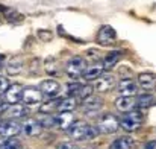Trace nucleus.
<instances>
[{
	"label": "nucleus",
	"mask_w": 156,
	"mask_h": 149,
	"mask_svg": "<svg viewBox=\"0 0 156 149\" xmlns=\"http://www.w3.org/2000/svg\"><path fill=\"white\" fill-rule=\"evenodd\" d=\"M144 149H156V142H147L146 145H144Z\"/></svg>",
	"instance_id": "obj_34"
},
{
	"label": "nucleus",
	"mask_w": 156,
	"mask_h": 149,
	"mask_svg": "<svg viewBox=\"0 0 156 149\" xmlns=\"http://www.w3.org/2000/svg\"><path fill=\"white\" fill-rule=\"evenodd\" d=\"M120 58H121V52H120V50H112L111 53H108L103 61L105 70H111V69L120 61Z\"/></svg>",
	"instance_id": "obj_21"
},
{
	"label": "nucleus",
	"mask_w": 156,
	"mask_h": 149,
	"mask_svg": "<svg viewBox=\"0 0 156 149\" xmlns=\"http://www.w3.org/2000/svg\"><path fill=\"white\" fill-rule=\"evenodd\" d=\"M0 59H3V56H0Z\"/></svg>",
	"instance_id": "obj_37"
},
{
	"label": "nucleus",
	"mask_w": 156,
	"mask_h": 149,
	"mask_svg": "<svg viewBox=\"0 0 156 149\" xmlns=\"http://www.w3.org/2000/svg\"><path fill=\"white\" fill-rule=\"evenodd\" d=\"M21 132V123L18 120H8L0 125V136L5 139L15 137Z\"/></svg>",
	"instance_id": "obj_7"
},
{
	"label": "nucleus",
	"mask_w": 156,
	"mask_h": 149,
	"mask_svg": "<svg viewBox=\"0 0 156 149\" xmlns=\"http://www.w3.org/2000/svg\"><path fill=\"white\" fill-rule=\"evenodd\" d=\"M117 84H115V78L112 76V75H100L97 79H96V90L99 91V93H108V91H111L114 87H115Z\"/></svg>",
	"instance_id": "obj_10"
},
{
	"label": "nucleus",
	"mask_w": 156,
	"mask_h": 149,
	"mask_svg": "<svg viewBox=\"0 0 156 149\" xmlns=\"http://www.w3.org/2000/svg\"><path fill=\"white\" fill-rule=\"evenodd\" d=\"M8 87H9L8 79H6V78H0V95H2V93H5V91L8 90Z\"/></svg>",
	"instance_id": "obj_30"
},
{
	"label": "nucleus",
	"mask_w": 156,
	"mask_h": 149,
	"mask_svg": "<svg viewBox=\"0 0 156 149\" xmlns=\"http://www.w3.org/2000/svg\"><path fill=\"white\" fill-rule=\"evenodd\" d=\"M67 132H68V136H70L73 140L80 142V140H88V139L96 137L97 132H99V129L96 131V128H93L90 123H87V122H83V120H74V122L68 126Z\"/></svg>",
	"instance_id": "obj_1"
},
{
	"label": "nucleus",
	"mask_w": 156,
	"mask_h": 149,
	"mask_svg": "<svg viewBox=\"0 0 156 149\" xmlns=\"http://www.w3.org/2000/svg\"><path fill=\"white\" fill-rule=\"evenodd\" d=\"M56 149H76V148H74V145L70 143V142H62V143L58 145V148Z\"/></svg>",
	"instance_id": "obj_31"
},
{
	"label": "nucleus",
	"mask_w": 156,
	"mask_h": 149,
	"mask_svg": "<svg viewBox=\"0 0 156 149\" xmlns=\"http://www.w3.org/2000/svg\"><path fill=\"white\" fill-rule=\"evenodd\" d=\"M91 95H93V87L91 85H80L79 90H77V93H76V96L80 98V99H87Z\"/></svg>",
	"instance_id": "obj_26"
},
{
	"label": "nucleus",
	"mask_w": 156,
	"mask_h": 149,
	"mask_svg": "<svg viewBox=\"0 0 156 149\" xmlns=\"http://www.w3.org/2000/svg\"><path fill=\"white\" fill-rule=\"evenodd\" d=\"M76 106H77V100L74 96H68V98H65V99L59 100V105H58V111L59 113H71V111H74L76 110Z\"/></svg>",
	"instance_id": "obj_18"
},
{
	"label": "nucleus",
	"mask_w": 156,
	"mask_h": 149,
	"mask_svg": "<svg viewBox=\"0 0 156 149\" xmlns=\"http://www.w3.org/2000/svg\"><path fill=\"white\" fill-rule=\"evenodd\" d=\"M46 72L50 73V75H58V73H59L58 61H56L53 56H49V58L46 59Z\"/></svg>",
	"instance_id": "obj_23"
},
{
	"label": "nucleus",
	"mask_w": 156,
	"mask_h": 149,
	"mask_svg": "<svg viewBox=\"0 0 156 149\" xmlns=\"http://www.w3.org/2000/svg\"><path fill=\"white\" fill-rule=\"evenodd\" d=\"M87 69V59L82 58V56H73L67 64H65V73L70 76V78H79L83 75Z\"/></svg>",
	"instance_id": "obj_4"
},
{
	"label": "nucleus",
	"mask_w": 156,
	"mask_h": 149,
	"mask_svg": "<svg viewBox=\"0 0 156 149\" xmlns=\"http://www.w3.org/2000/svg\"><path fill=\"white\" fill-rule=\"evenodd\" d=\"M115 40H117V32H115V29H114L112 26L105 24V26H102V28L99 29V32H97V43H99V44L109 46V44H112Z\"/></svg>",
	"instance_id": "obj_6"
},
{
	"label": "nucleus",
	"mask_w": 156,
	"mask_h": 149,
	"mask_svg": "<svg viewBox=\"0 0 156 149\" xmlns=\"http://www.w3.org/2000/svg\"><path fill=\"white\" fill-rule=\"evenodd\" d=\"M109 149H123V148H121L120 142H118V140H115V142H112V145L109 146Z\"/></svg>",
	"instance_id": "obj_35"
},
{
	"label": "nucleus",
	"mask_w": 156,
	"mask_h": 149,
	"mask_svg": "<svg viewBox=\"0 0 156 149\" xmlns=\"http://www.w3.org/2000/svg\"><path fill=\"white\" fill-rule=\"evenodd\" d=\"M0 125H2V117H0Z\"/></svg>",
	"instance_id": "obj_36"
},
{
	"label": "nucleus",
	"mask_w": 156,
	"mask_h": 149,
	"mask_svg": "<svg viewBox=\"0 0 156 149\" xmlns=\"http://www.w3.org/2000/svg\"><path fill=\"white\" fill-rule=\"evenodd\" d=\"M56 119V126H59L61 129H68V126L74 122V119H73V114L71 113H61L59 116H56L55 117Z\"/></svg>",
	"instance_id": "obj_20"
},
{
	"label": "nucleus",
	"mask_w": 156,
	"mask_h": 149,
	"mask_svg": "<svg viewBox=\"0 0 156 149\" xmlns=\"http://www.w3.org/2000/svg\"><path fill=\"white\" fill-rule=\"evenodd\" d=\"M23 65H24V61H23L20 56H14V58H11V59L8 61V64H6V72H8L9 76H17V75L21 73Z\"/></svg>",
	"instance_id": "obj_17"
},
{
	"label": "nucleus",
	"mask_w": 156,
	"mask_h": 149,
	"mask_svg": "<svg viewBox=\"0 0 156 149\" xmlns=\"http://www.w3.org/2000/svg\"><path fill=\"white\" fill-rule=\"evenodd\" d=\"M41 129H43V125L40 123V120H35V119H27L21 125V132H24L29 137L40 136L41 134Z\"/></svg>",
	"instance_id": "obj_12"
},
{
	"label": "nucleus",
	"mask_w": 156,
	"mask_h": 149,
	"mask_svg": "<svg viewBox=\"0 0 156 149\" xmlns=\"http://www.w3.org/2000/svg\"><path fill=\"white\" fill-rule=\"evenodd\" d=\"M43 91L37 87H26L23 88V98L21 100L26 103V105H35V103H40L43 99Z\"/></svg>",
	"instance_id": "obj_9"
},
{
	"label": "nucleus",
	"mask_w": 156,
	"mask_h": 149,
	"mask_svg": "<svg viewBox=\"0 0 156 149\" xmlns=\"http://www.w3.org/2000/svg\"><path fill=\"white\" fill-rule=\"evenodd\" d=\"M40 90L43 91V95L49 98H56L61 93V84L55 79H44L40 84Z\"/></svg>",
	"instance_id": "obj_11"
},
{
	"label": "nucleus",
	"mask_w": 156,
	"mask_h": 149,
	"mask_svg": "<svg viewBox=\"0 0 156 149\" xmlns=\"http://www.w3.org/2000/svg\"><path fill=\"white\" fill-rule=\"evenodd\" d=\"M46 34H47V31H40V32H38V37H40V38H43L44 41L52 40V34H49V35H46Z\"/></svg>",
	"instance_id": "obj_32"
},
{
	"label": "nucleus",
	"mask_w": 156,
	"mask_h": 149,
	"mask_svg": "<svg viewBox=\"0 0 156 149\" xmlns=\"http://www.w3.org/2000/svg\"><path fill=\"white\" fill-rule=\"evenodd\" d=\"M115 106L120 113H129L132 110H135L136 106V99L135 96H120L118 99L115 100Z\"/></svg>",
	"instance_id": "obj_13"
},
{
	"label": "nucleus",
	"mask_w": 156,
	"mask_h": 149,
	"mask_svg": "<svg viewBox=\"0 0 156 149\" xmlns=\"http://www.w3.org/2000/svg\"><path fill=\"white\" fill-rule=\"evenodd\" d=\"M58 105H59V100H52V102H47L41 106V113H52L53 110H58Z\"/></svg>",
	"instance_id": "obj_27"
},
{
	"label": "nucleus",
	"mask_w": 156,
	"mask_h": 149,
	"mask_svg": "<svg viewBox=\"0 0 156 149\" xmlns=\"http://www.w3.org/2000/svg\"><path fill=\"white\" fill-rule=\"evenodd\" d=\"M40 123L43 125V128H53L56 126V119L52 116H47L44 119H40Z\"/></svg>",
	"instance_id": "obj_28"
},
{
	"label": "nucleus",
	"mask_w": 156,
	"mask_h": 149,
	"mask_svg": "<svg viewBox=\"0 0 156 149\" xmlns=\"http://www.w3.org/2000/svg\"><path fill=\"white\" fill-rule=\"evenodd\" d=\"M6 113H8V116H9L11 119H21V117H26L27 108H26V106H21V105H18V103H12V105L6 110Z\"/></svg>",
	"instance_id": "obj_19"
},
{
	"label": "nucleus",
	"mask_w": 156,
	"mask_h": 149,
	"mask_svg": "<svg viewBox=\"0 0 156 149\" xmlns=\"http://www.w3.org/2000/svg\"><path fill=\"white\" fill-rule=\"evenodd\" d=\"M0 149H23V145H21L17 139L11 137V139H8L6 142H3V143H2Z\"/></svg>",
	"instance_id": "obj_25"
},
{
	"label": "nucleus",
	"mask_w": 156,
	"mask_h": 149,
	"mask_svg": "<svg viewBox=\"0 0 156 149\" xmlns=\"http://www.w3.org/2000/svg\"><path fill=\"white\" fill-rule=\"evenodd\" d=\"M103 72H105L103 64H102V62H94V64H91V65H87V69H85L82 78H83L85 81H94V79H97Z\"/></svg>",
	"instance_id": "obj_15"
},
{
	"label": "nucleus",
	"mask_w": 156,
	"mask_h": 149,
	"mask_svg": "<svg viewBox=\"0 0 156 149\" xmlns=\"http://www.w3.org/2000/svg\"><path fill=\"white\" fill-rule=\"evenodd\" d=\"M102 106H103V100L100 99V98H97V96H93L91 95L90 98L83 99L82 113L87 114V116H90V117H93V116L99 114V111L102 110Z\"/></svg>",
	"instance_id": "obj_5"
},
{
	"label": "nucleus",
	"mask_w": 156,
	"mask_h": 149,
	"mask_svg": "<svg viewBox=\"0 0 156 149\" xmlns=\"http://www.w3.org/2000/svg\"><path fill=\"white\" fill-rule=\"evenodd\" d=\"M9 106H8V100L5 99V100H2L0 99V113H3V111H6Z\"/></svg>",
	"instance_id": "obj_33"
},
{
	"label": "nucleus",
	"mask_w": 156,
	"mask_h": 149,
	"mask_svg": "<svg viewBox=\"0 0 156 149\" xmlns=\"http://www.w3.org/2000/svg\"><path fill=\"white\" fill-rule=\"evenodd\" d=\"M118 142H120V145H121V148L123 149H136L135 140H133L132 137H129V136H123V137H120Z\"/></svg>",
	"instance_id": "obj_24"
},
{
	"label": "nucleus",
	"mask_w": 156,
	"mask_h": 149,
	"mask_svg": "<svg viewBox=\"0 0 156 149\" xmlns=\"http://www.w3.org/2000/svg\"><path fill=\"white\" fill-rule=\"evenodd\" d=\"M138 84L141 88H144L146 91L153 90L156 87V75L152 72H144L138 75Z\"/></svg>",
	"instance_id": "obj_16"
},
{
	"label": "nucleus",
	"mask_w": 156,
	"mask_h": 149,
	"mask_svg": "<svg viewBox=\"0 0 156 149\" xmlns=\"http://www.w3.org/2000/svg\"><path fill=\"white\" fill-rule=\"evenodd\" d=\"M152 103H153V95H150V93H144V95H140L136 98L138 108H149Z\"/></svg>",
	"instance_id": "obj_22"
},
{
	"label": "nucleus",
	"mask_w": 156,
	"mask_h": 149,
	"mask_svg": "<svg viewBox=\"0 0 156 149\" xmlns=\"http://www.w3.org/2000/svg\"><path fill=\"white\" fill-rule=\"evenodd\" d=\"M118 128H120V120L117 119V116H114L111 113H105L99 117V122H97L99 132L114 134V132H117Z\"/></svg>",
	"instance_id": "obj_3"
},
{
	"label": "nucleus",
	"mask_w": 156,
	"mask_h": 149,
	"mask_svg": "<svg viewBox=\"0 0 156 149\" xmlns=\"http://www.w3.org/2000/svg\"><path fill=\"white\" fill-rule=\"evenodd\" d=\"M117 91L120 96H135L138 91V85L133 79L130 78H123L117 84Z\"/></svg>",
	"instance_id": "obj_8"
},
{
	"label": "nucleus",
	"mask_w": 156,
	"mask_h": 149,
	"mask_svg": "<svg viewBox=\"0 0 156 149\" xmlns=\"http://www.w3.org/2000/svg\"><path fill=\"white\" fill-rule=\"evenodd\" d=\"M143 113L140 110H132L129 113H126V116L120 120V126L126 131V132H135L141 128L143 125Z\"/></svg>",
	"instance_id": "obj_2"
},
{
	"label": "nucleus",
	"mask_w": 156,
	"mask_h": 149,
	"mask_svg": "<svg viewBox=\"0 0 156 149\" xmlns=\"http://www.w3.org/2000/svg\"><path fill=\"white\" fill-rule=\"evenodd\" d=\"M79 87H80L79 82H71V84L68 85V88H67V95H70V96H76Z\"/></svg>",
	"instance_id": "obj_29"
},
{
	"label": "nucleus",
	"mask_w": 156,
	"mask_h": 149,
	"mask_svg": "<svg viewBox=\"0 0 156 149\" xmlns=\"http://www.w3.org/2000/svg\"><path fill=\"white\" fill-rule=\"evenodd\" d=\"M23 98V87L20 84H12L8 87V90L5 91V99L8 100V103H18Z\"/></svg>",
	"instance_id": "obj_14"
}]
</instances>
